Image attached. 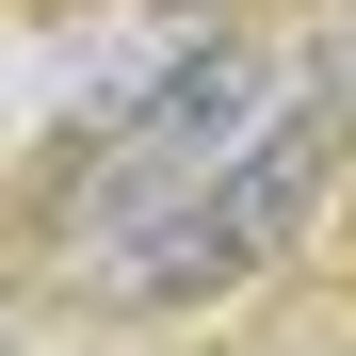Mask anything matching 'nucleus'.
<instances>
[{
    "instance_id": "f257e3e1",
    "label": "nucleus",
    "mask_w": 356,
    "mask_h": 356,
    "mask_svg": "<svg viewBox=\"0 0 356 356\" xmlns=\"http://www.w3.org/2000/svg\"><path fill=\"white\" fill-rule=\"evenodd\" d=\"M324 130H340L324 65H291V81L259 97V130L227 146L178 211H146L130 243H81V275L113 291V308H195V291H243L291 227H308V195H324Z\"/></svg>"
},
{
    "instance_id": "f03ea898",
    "label": "nucleus",
    "mask_w": 356,
    "mask_h": 356,
    "mask_svg": "<svg viewBox=\"0 0 356 356\" xmlns=\"http://www.w3.org/2000/svg\"><path fill=\"white\" fill-rule=\"evenodd\" d=\"M275 81H291V65H259V49L195 33V49H178V65H162V81L97 130V162H81V243H130L146 211H178L227 146L259 130V97H275Z\"/></svg>"
}]
</instances>
